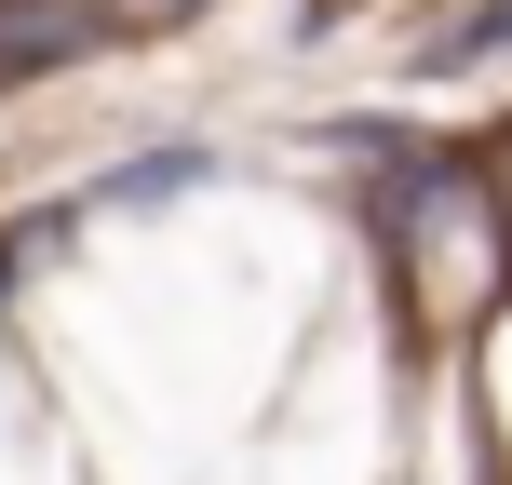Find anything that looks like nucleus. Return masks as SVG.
Segmentation results:
<instances>
[{
  "mask_svg": "<svg viewBox=\"0 0 512 485\" xmlns=\"http://www.w3.org/2000/svg\"><path fill=\"white\" fill-rule=\"evenodd\" d=\"M472 41H512V0H486V14H472Z\"/></svg>",
  "mask_w": 512,
  "mask_h": 485,
  "instance_id": "1",
  "label": "nucleus"
}]
</instances>
